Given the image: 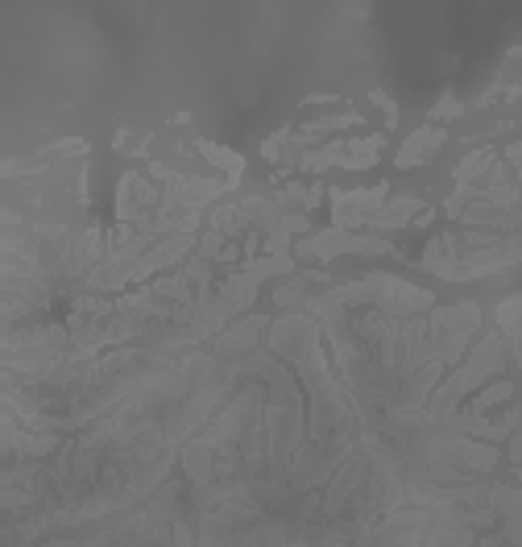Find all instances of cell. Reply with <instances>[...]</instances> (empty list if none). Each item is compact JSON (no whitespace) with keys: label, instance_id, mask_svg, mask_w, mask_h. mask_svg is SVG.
<instances>
[{"label":"cell","instance_id":"1","mask_svg":"<svg viewBox=\"0 0 522 547\" xmlns=\"http://www.w3.org/2000/svg\"><path fill=\"white\" fill-rule=\"evenodd\" d=\"M303 258H332V253H394L390 241H377V236H344V228H332L298 245Z\"/></svg>","mask_w":522,"mask_h":547},{"label":"cell","instance_id":"3","mask_svg":"<svg viewBox=\"0 0 522 547\" xmlns=\"http://www.w3.org/2000/svg\"><path fill=\"white\" fill-rule=\"evenodd\" d=\"M382 146H385V137L382 133H369V137H361V141H349L344 146V171H365V166H373L377 162V154H382Z\"/></svg>","mask_w":522,"mask_h":547},{"label":"cell","instance_id":"7","mask_svg":"<svg viewBox=\"0 0 522 547\" xmlns=\"http://www.w3.org/2000/svg\"><path fill=\"white\" fill-rule=\"evenodd\" d=\"M514 394V386L510 382H493L490 390H485V394H477L469 402V410H464V415H481V410H490V407H498V402H506V398Z\"/></svg>","mask_w":522,"mask_h":547},{"label":"cell","instance_id":"2","mask_svg":"<svg viewBox=\"0 0 522 547\" xmlns=\"http://www.w3.org/2000/svg\"><path fill=\"white\" fill-rule=\"evenodd\" d=\"M447 141L444 129H431V125H423V129L415 133V137H406V146L398 150V166L403 171H411V166H423V162L436 158V150Z\"/></svg>","mask_w":522,"mask_h":547},{"label":"cell","instance_id":"8","mask_svg":"<svg viewBox=\"0 0 522 547\" xmlns=\"http://www.w3.org/2000/svg\"><path fill=\"white\" fill-rule=\"evenodd\" d=\"M444 117H460V100L456 96H444L436 108H431V120H444Z\"/></svg>","mask_w":522,"mask_h":547},{"label":"cell","instance_id":"6","mask_svg":"<svg viewBox=\"0 0 522 547\" xmlns=\"http://www.w3.org/2000/svg\"><path fill=\"white\" fill-rule=\"evenodd\" d=\"M257 332H261V320H245V323H236L233 332L216 340V353H236V348H249V344L257 340Z\"/></svg>","mask_w":522,"mask_h":547},{"label":"cell","instance_id":"4","mask_svg":"<svg viewBox=\"0 0 522 547\" xmlns=\"http://www.w3.org/2000/svg\"><path fill=\"white\" fill-rule=\"evenodd\" d=\"M199 154L212 166H220V171H228V187H236V179H241V171H245V158L233 150H224V146H212V141H199Z\"/></svg>","mask_w":522,"mask_h":547},{"label":"cell","instance_id":"5","mask_svg":"<svg viewBox=\"0 0 522 547\" xmlns=\"http://www.w3.org/2000/svg\"><path fill=\"white\" fill-rule=\"evenodd\" d=\"M415 212H419V199H394V204L385 207V212L373 216L369 225H377V228H398V225H411V220H415Z\"/></svg>","mask_w":522,"mask_h":547}]
</instances>
